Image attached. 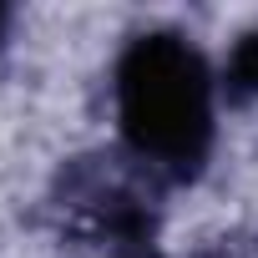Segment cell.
Returning <instances> with one entry per match:
<instances>
[{"label":"cell","instance_id":"obj_1","mask_svg":"<svg viewBox=\"0 0 258 258\" xmlns=\"http://www.w3.org/2000/svg\"><path fill=\"white\" fill-rule=\"evenodd\" d=\"M223 81L203 46L182 31H137L111 66V111L121 157L152 187H187L203 177L218 142Z\"/></svg>","mask_w":258,"mask_h":258},{"label":"cell","instance_id":"obj_2","mask_svg":"<svg viewBox=\"0 0 258 258\" xmlns=\"http://www.w3.org/2000/svg\"><path fill=\"white\" fill-rule=\"evenodd\" d=\"M152 182L132 167H101V162H71L61 177L56 208L66 223L91 238V248H106L111 258H152L157 253V203Z\"/></svg>","mask_w":258,"mask_h":258},{"label":"cell","instance_id":"obj_3","mask_svg":"<svg viewBox=\"0 0 258 258\" xmlns=\"http://www.w3.org/2000/svg\"><path fill=\"white\" fill-rule=\"evenodd\" d=\"M218 81H223L228 101H253V96H258V31H248V36L233 41L228 66H223Z\"/></svg>","mask_w":258,"mask_h":258},{"label":"cell","instance_id":"obj_4","mask_svg":"<svg viewBox=\"0 0 258 258\" xmlns=\"http://www.w3.org/2000/svg\"><path fill=\"white\" fill-rule=\"evenodd\" d=\"M6 31H11V11L0 6V46H6Z\"/></svg>","mask_w":258,"mask_h":258}]
</instances>
